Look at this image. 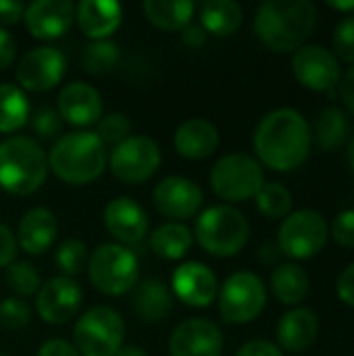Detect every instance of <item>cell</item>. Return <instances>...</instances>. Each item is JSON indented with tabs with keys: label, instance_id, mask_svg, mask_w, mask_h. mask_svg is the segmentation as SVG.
<instances>
[{
	"label": "cell",
	"instance_id": "1",
	"mask_svg": "<svg viewBox=\"0 0 354 356\" xmlns=\"http://www.w3.org/2000/svg\"><path fill=\"white\" fill-rule=\"evenodd\" d=\"M255 150L261 163L273 171L298 169L311 150L307 119L292 108L271 111L255 131Z\"/></svg>",
	"mask_w": 354,
	"mask_h": 356
},
{
	"label": "cell",
	"instance_id": "2",
	"mask_svg": "<svg viewBox=\"0 0 354 356\" xmlns=\"http://www.w3.org/2000/svg\"><path fill=\"white\" fill-rule=\"evenodd\" d=\"M317 23V8L309 0H267L255 15L259 40L275 50L290 52L305 46Z\"/></svg>",
	"mask_w": 354,
	"mask_h": 356
},
{
	"label": "cell",
	"instance_id": "3",
	"mask_svg": "<svg viewBox=\"0 0 354 356\" xmlns=\"http://www.w3.org/2000/svg\"><path fill=\"white\" fill-rule=\"evenodd\" d=\"M48 169L65 184H92L106 169V148L94 131L65 134L48 154Z\"/></svg>",
	"mask_w": 354,
	"mask_h": 356
},
{
	"label": "cell",
	"instance_id": "4",
	"mask_svg": "<svg viewBox=\"0 0 354 356\" xmlns=\"http://www.w3.org/2000/svg\"><path fill=\"white\" fill-rule=\"evenodd\" d=\"M48 175V156L31 138L15 136L0 144V188L15 196H29Z\"/></svg>",
	"mask_w": 354,
	"mask_h": 356
},
{
	"label": "cell",
	"instance_id": "5",
	"mask_svg": "<svg viewBox=\"0 0 354 356\" xmlns=\"http://www.w3.org/2000/svg\"><path fill=\"white\" fill-rule=\"evenodd\" d=\"M198 244L213 257H234L248 242V221L246 217L225 204L209 207L198 215L194 227Z\"/></svg>",
	"mask_w": 354,
	"mask_h": 356
},
{
	"label": "cell",
	"instance_id": "6",
	"mask_svg": "<svg viewBox=\"0 0 354 356\" xmlns=\"http://www.w3.org/2000/svg\"><path fill=\"white\" fill-rule=\"evenodd\" d=\"M88 275L98 292L121 296L138 284V259L121 244H100L88 259Z\"/></svg>",
	"mask_w": 354,
	"mask_h": 356
},
{
	"label": "cell",
	"instance_id": "7",
	"mask_svg": "<svg viewBox=\"0 0 354 356\" xmlns=\"http://www.w3.org/2000/svg\"><path fill=\"white\" fill-rule=\"evenodd\" d=\"M125 323L111 307H94L73 327L75 350L81 356H117L123 346Z\"/></svg>",
	"mask_w": 354,
	"mask_h": 356
},
{
	"label": "cell",
	"instance_id": "8",
	"mask_svg": "<svg viewBox=\"0 0 354 356\" xmlns=\"http://www.w3.org/2000/svg\"><path fill=\"white\" fill-rule=\"evenodd\" d=\"M263 184L265 175L261 165L246 154H227L219 159L211 171L213 192L230 202H244L255 198Z\"/></svg>",
	"mask_w": 354,
	"mask_h": 356
},
{
	"label": "cell",
	"instance_id": "9",
	"mask_svg": "<svg viewBox=\"0 0 354 356\" xmlns=\"http://www.w3.org/2000/svg\"><path fill=\"white\" fill-rule=\"evenodd\" d=\"M219 294V311L227 323H250L255 321L267 302V290L259 275L250 271H238L230 275Z\"/></svg>",
	"mask_w": 354,
	"mask_h": 356
},
{
	"label": "cell",
	"instance_id": "10",
	"mask_svg": "<svg viewBox=\"0 0 354 356\" xmlns=\"http://www.w3.org/2000/svg\"><path fill=\"white\" fill-rule=\"evenodd\" d=\"M280 250L290 259H311L328 242V223L317 211H296L280 227Z\"/></svg>",
	"mask_w": 354,
	"mask_h": 356
},
{
	"label": "cell",
	"instance_id": "11",
	"mask_svg": "<svg viewBox=\"0 0 354 356\" xmlns=\"http://www.w3.org/2000/svg\"><path fill=\"white\" fill-rule=\"evenodd\" d=\"M108 165L113 175L123 184H142L156 173L161 165V148L146 136H129L113 148Z\"/></svg>",
	"mask_w": 354,
	"mask_h": 356
},
{
	"label": "cell",
	"instance_id": "12",
	"mask_svg": "<svg viewBox=\"0 0 354 356\" xmlns=\"http://www.w3.org/2000/svg\"><path fill=\"white\" fill-rule=\"evenodd\" d=\"M65 56L52 46H40L25 52L17 65V81L27 92H48L65 77Z\"/></svg>",
	"mask_w": 354,
	"mask_h": 356
},
{
	"label": "cell",
	"instance_id": "13",
	"mask_svg": "<svg viewBox=\"0 0 354 356\" xmlns=\"http://www.w3.org/2000/svg\"><path fill=\"white\" fill-rule=\"evenodd\" d=\"M294 77L309 90L328 92L340 83V63L323 46L307 44L292 58Z\"/></svg>",
	"mask_w": 354,
	"mask_h": 356
},
{
	"label": "cell",
	"instance_id": "14",
	"mask_svg": "<svg viewBox=\"0 0 354 356\" xmlns=\"http://www.w3.org/2000/svg\"><path fill=\"white\" fill-rule=\"evenodd\" d=\"M81 307V288L71 277H52L35 294V311L42 321L63 325L77 315Z\"/></svg>",
	"mask_w": 354,
	"mask_h": 356
},
{
	"label": "cell",
	"instance_id": "15",
	"mask_svg": "<svg viewBox=\"0 0 354 356\" xmlns=\"http://www.w3.org/2000/svg\"><path fill=\"white\" fill-rule=\"evenodd\" d=\"M223 336L209 319H188L175 327L169 340L171 356H221Z\"/></svg>",
	"mask_w": 354,
	"mask_h": 356
},
{
	"label": "cell",
	"instance_id": "16",
	"mask_svg": "<svg viewBox=\"0 0 354 356\" xmlns=\"http://www.w3.org/2000/svg\"><path fill=\"white\" fill-rule=\"evenodd\" d=\"M75 19V6L69 0H35L25 6V27L38 40H56L65 35Z\"/></svg>",
	"mask_w": 354,
	"mask_h": 356
},
{
	"label": "cell",
	"instance_id": "17",
	"mask_svg": "<svg viewBox=\"0 0 354 356\" xmlns=\"http://www.w3.org/2000/svg\"><path fill=\"white\" fill-rule=\"evenodd\" d=\"M154 204L156 209L169 217V219H190L194 215H198L202 202H204V194L198 188V184H194L192 179L186 177H167L163 179L156 188H154Z\"/></svg>",
	"mask_w": 354,
	"mask_h": 356
},
{
	"label": "cell",
	"instance_id": "18",
	"mask_svg": "<svg viewBox=\"0 0 354 356\" xmlns=\"http://www.w3.org/2000/svg\"><path fill=\"white\" fill-rule=\"evenodd\" d=\"M104 225L121 246L138 244L148 234L146 211L127 196L113 198L104 209Z\"/></svg>",
	"mask_w": 354,
	"mask_h": 356
},
{
	"label": "cell",
	"instance_id": "19",
	"mask_svg": "<svg viewBox=\"0 0 354 356\" xmlns=\"http://www.w3.org/2000/svg\"><path fill=\"white\" fill-rule=\"evenodd\" d=\"M171 286H173V294L184 305L196 307V309L209 307L217 298V292H219L215 273L207 265L196 263V261L179 265L173 273Z\"/></svg>",
	"mask_w": 354,
	"mask_h": 356
},
{
	"label": "cell",
	"instance_id": "20",
	"mask_svg": "<svg viewBox=\"0 0 354 356\" xmlns=\"http://www.w3.org/2000/svg\"><path fill=\"white\" fill-rule=\"evenodd\" d=\"M56 111L67 123L75 127H90L102 117V98L92 86L73 81L61 90Z\"/></svg>",
	"mask_w": 354,
	"mask_h": 356
},
{
	"label": "cell",
	"instance_id": "21",
	"mask_svg": "<svg viewBox=\"0 0 354 356\" xmlns=\"http://www.w3.org/2000/svg\"><path fill=\"white\" fill-rule=\"evenodd\" d=\"M123 8L113 0H81L75 6V19L83 35L92 42L108 40L121 25Z\"/></svg>",
	"mask_w": 354,
	"mask_h": 356
},
{
	"label": "cell",
	"instance_id": "22",
	"mask_svg": "<svg viewBox=\"0 0 354 356\" xmlns=\"http://www.w3.org/2000/svg\"><path fill=\"white\" fill-rule=\"evenodd\" d=\"M56 217L48 209L35 207L21 217L17 229V244L27 254H44L56 240Z\"/></svg>",
	"mask_w": 354,
	"mask_h": 356
},
{
	"label": "cell",
	"instance_id": "23",
	"mask_svg": "<svg viewBox=\"0 0 354 356\" xmlns=\"http://www.w3.org/2000/svg\"><path fill=\"white\" fill-rule=\"evenodd\" d=\"M319 334V321L317 315L311 309H294L288 311L275 330L277 342L282 348L290 353H305L307 348L313 346Z\"/></svg>",
	"mask_w": 354,
	"mask_h": 356
},
{
	"label": "cell",
	"instance_id": "24",
	"mask_svg": "<svg viewBox=\"0 0 354 356\" xmlns=\"http://www.w3.org/2000/svg\"><path fill=\"white\" fill-rule=\"evenodd\" d=\"M177 154L198 161L211 156L219 146V131L207 119H190L179 125L173 138Z\"/></svg>",
	"mask_w": 354,
	"mask_h": 356
},
{
	"label": "cell",
	"instance_id": "25",
	"mask_svg": "<svg viewBox=\"0 0 354 356\" xmlns=\"http://www.w3.org/2000/svg\"><path fill=\"white\" fill-rule=\"evenodd\" d=\"M134 311L142 321H163L173 309V296L161 280H146L134 288Z\"/></svg>",
	"mask_w": 354,
	"mask_h": 356
},
{
	"label": "cell",
	"instance_id": "26",
	"mask_svg": "<svg viewBox=\"0 0 354 356\" xmlns=\"http://www.w3.org/2000/svg\"><path fill=\"white\" fill-rule=\"evenodd\" d=\"M146 19L167 31H184L194 15L192 0H146L142 4Z\"/></svg>",
	"mask_w": 354,
	"mask_h": 356
},
{
	"label": "cell",
	"instance_id": "27",
	"mask_svg": "<svg viewBox=\"0 0 354 356\" xmlns=\"http://www.w3.org/2000/svg\"><path fill=\"white\" fill-rule=\"evenodd\" d=\"M200 19L207 33L225 38L242 25V6L234 0H207L200 8Z\"/></svg>",
	"mask_w": 354,
	"mask_h": 356
},
{
	"label": "cell",
	"instance_id": "28",
	"mask_svg": "<svg viewBox=\"0 0 354 356\" xmlns=\"http://www.w3.org/2000/svg\"><path fill=\"white\" fill-rule=\"evenodd\" d=\"M192 232L182 223H165L150 236V248L165 261H179L192 248Z\"/></svg>",
	"mask_w": 354,
	"mask_h": 356
},
{
	"label": "cell",
	"instance_id": "29",
	"mask_svg": "<svg viewBox=\"0 0 354 356\" xmlns=\"http://www.w3.org/2000/svg\"><path fill=\"white\" fill-rule=\"evenodd\" d=\"M271 290L284 305H298L309 294V275L294 263L280 265L271 275Z\"/></svg>",
	"mask_w": 354,
	"mask_h": 356
},
{
	"label": "cell",
	"instance_id": "30",
	"mask_svg": "<svg viewBox=\"0 0 354 356\" xmlns=\"http://www.w3.org/2000/svg\"><path fill=\"white\" fill-rule=\"evenodd\" d=\"M31 108L25 92L13 83H0V131H19L29 121Z\"/></svg>",
	"mask_w": 354,
	"mask_h": 356
},
{
	"label": "cell",
	"instance_id": "31",
	"mask_svg": "<svg viewBox=\"0 0 354 356\" xmlns=\"http://www.w3.org/2000/svg\"><path fill=\"white\" fill-rule=\"evenodd\" d=\"M315 138L323 150H336L348 138V119L344 111L328 106L319 113L315 123Z\"/></svg>",
	"mask_w": 354,
	"mask_h": 356
},
{
	"label": "cell",
	"instance_id": "32",
	"mask_svg": "<svg viewBox=\"0 0 354 356\" xmlns=\"http://www.w3.org/2000/svg\"><path fill=\"white\" fill-rule=\"evenodd\" d=\"M121 52L113 40H96L83 50V69L92 75H102L115 69Z\"/></svg>",
	"mask_w": 354,
	"mask_h": 356
},
{
	"label": "cell",
	"instance_id": "33",
	"mask_svg": "<svg viewBox=\"0 0 354 356\" xmlns=\"http://www.w3.org/2000/svg\"><path fill=\"white\" fill-rule=\"evenodd\" d=\"M255 200H257L259 211L267 219L288 217L290 209H292V194L282 184H263V188L257 192Z\"/></svg>",
	"mask_w": 354,
	"mask_h": 356
},
{
	"label": "cell",
	"instance_id": "34",
	"mask_svg": "<svg viewBox=\"0 0 354 356\" xmlns=\"http://www.w3.org/2000/svg\"><path fill=\"white\" fill-rule=\"evenodd\" d=\"M6 286L17 294V298H25V296H33L38 294L42 282H40V273L35 271V267L27 261H19V263H10L6 267Z\"/></svg>",
	"mask_w": 354,
	"mask_h": 356
},
{
	"label": "cell",
	"instance_id": "35",
	"mask_svg": "<svg viewBox=\"0 0 354 356\" xmlns=\"http://www.w3.org/2000/svg\"><path fill=\"white\" fill-rule=\"evenodd\" d=\"M88 259H90L88 248L79 240H65L54 254V263L63 273V277H73L81 273L88 267Z\"/></svg>",
	"mask_w": 354,
	"mask_h": 356
},
{
	"label": "cell",
	"instance_id": "36",
	"mask_svg": "<svg viewBox=\"0 0 354 356\" xmlns=\"http://www.w3.org/2000/svg\"><path fill=\"white\" fill-rule=\"evenodd\" d=\"M96 125L98 127H96L94 134L104 144V148L106 146L115 148L117 144L127 140L129 138V129H131V123H129V119L123 113H111V115L102 117Z\"/></svg>",
	"mask_w": 354,
	"mask_h": 356
},
{
	"label": "cell",
	"instance_id": "37",
	"mask_svg": "<svg viewBox=\"0 0 354 356\" xmlns=\"http://www.w3.org/2000/svg\"><path fill=\"white\" fill-rule=\"evenodd\" d=\"M31 321V309L25 300L10 296L0 302V327L6 332H19Z\"/></svg>",
	"mask_w": 354,
	"mask_h": 356
},
{
	"label": "cell",
	"instance_id": "38",
	"mask_svg": "<svg viewBox=\"0 0 354 356\" xmlns=\"http://www.w3.org/2000/svg\"><path fill=\"white\" fill-rule=\"evenodd\" d=\"M29 123L31 129L40 136V138H56L63 129V119L58 115L56 108L50 106H40L29 115Z\"/></svg>",
	"mask_w": 354,
	"mask_h": 356
},
{
	"label": "cell",
	"instance_id": "39",
	"mask_svg": "<svg viewBox=\"0 0 354 356\" xmlns=\"http://www.w3.org/2000/svg\"><path fill=\"white\" fill-rule=\"evenodd\" d=\"M334 50L344 63H354V15H346L334 31Z\"/></svg>",
	"mask_w": 354,
	"mask_h": 356
},
{
	"label": "cell",
	"instance_id": "40",
	"mask_svg": "<svg viewBox=\"0 0 354 356\" xmlns=\"http://www.w3.org/2000/svg\"><path fill=\"white\" fill-rule=\"evenodd\" d=\"M332 236L334 240L344 246V248H354V209L342 211L334 223H332Z\"/></svg>",
	"mask_w": 354,
	"mask_h": 356
},
{
	"label": "cell",
	"instance_id": "41",
	"mask_svg": "<svg viewBox=\"0 0 354 356\" xmlns=\"http://www.w3.org/2000/svg\"><path fill=\"white\" fill-rule=\"evenodd\" d=\"M17 238L15 234L0 223V267H8L10 263H15L17 257Z\"/></svg>",
	"mask_w": 354,
	"mask_h": 356
},
{
	"label": "cell",
	"instance_id": "42",
	"mask_svg": "<svg viewBox=\"0 0 354 356\" xmlns=\"http://www.w3.org/2000/svg\"><path fill=\"white\" fill-rule=\"evenodd\" d=\"M236 356H284V353L271 344V342H265V340H252V342H246Z\"/></svg>",
	"mask_w": 354,
	"mask_h": 356
},
{
	"label": "cell",
	"instance_id": "43",
	"mask_svg": "<svg viewBox=\"0 0 354 356\" xmlns=\"http://www.w3.org/2000/svg\"><path fill=\"white\" fill-rule=\"evenodd\" d=\"M336 290H338V296L344 305L354 307V263L340 273Z\"/></svg>",
	"mask_w": 354,
	"mask_h": 356
},
{
	"label": "cell",
	"instance_id": "44",
	"mask_svg": "<svg viewBox=\"0 0 354 356\" xmlns=\"http://www.w3.org/2000/svg\"><path fill=\"white\" fill-rule=\"evenodd\" d=\"M25 6L21 0H0V23L15 25L23 19Z\"/></svg>",
	"mask_w": 354,
	"mask_h": 356
},
{
	"label": "cell",
	"instance_id": "45",
	"mask_svg": "<svg viewBox=\"0 0 354 356\" xmlns=\"http://www.w3.org/2000/svg\"><path fill=\"white\" fill-rule=\"evenodd\" d=\"M17 56V44L15 38L0 25V71L10 67Z\"/></svg>",
	"mask_w": 354,
	"mask_h": 356
},
{
	"label": "cell",
	"instance_id": "46",
	"mask_svg": "<svg viewBox=\"0 0 354 356\" xmlns=\"http://www.w3.org/2000/svg\"><path fill=\"white\" fill-rule=\"evenodd\" d=\"M38 356H79V353L65 340H48L40 346Z\"/></svg>",
	"mask_w": 354,
	"mask_h": 356
},
{
	"label": "cell",
	"instance_id": "47",
	"mask_svg": "<svg viewBox=\"0 0 354 356\" xmlns=\"http://www.w3.org/2000/svg\"><path fill=\"white\" fill-rule=\"evenodd\" d=\"M182 42L186 46H192V48H198L207 42V31L202 29V25H188L184 31H182Z\"/></svg>",
	"mask_w": 354,
	"mask_h": 356
},
{
	"label": "cell",
	"instance_id": "48",
	"mask_svg": "<svg viewBox=\"0 0 354 356\" xmlns=\"http://www.w3.org/2000/svg\"><path fill=\"white\" fill-rule=\"evenodd\" d=\"M338 86H340V96H342L344 104L354 113V67L346 71L344 79Z\"/></svg>",
	"mask_w": 354,
	"mask_h": 356
},
{
	"label": "cell",
	"instance_id": "49",
	"mask_svg": "<svg viewBox=\"0 0 354 356\" xmlns=\"http://www.w3.org/2000/svg\"><path fill=\"white\" fill-rule=\"evenodd\" d=\"M117 356H148L140 346H121Z\"/></svg>",
	"mask_w": 354,
	"mask_h": 356
},
{
	"label": "cell",
	"instance_id": "50",
	"mask_svg": "<svg viewBox=\"0 0 354 356\" xmlns=\"http://www.w3.org/2000/svg\"><path fill=\"white\" fill-rule=\"evenodd\" d=\"M330 6L336 8V10H344V13L354 10V2H330Z\"/></svg>",
	"mask_w": 354,
	"mask_h": 356
},
{
	"label": "cell",
	"instance_id": "51",
	"mask_svg": "<svg viewBox=\"0 0 354 356\" xmlns=\"http://www.w3.org/2000/svg\"><path fill=\"white\" fill-rule=\"evenodd\" d=\"M348 159H351V167L354 169V138L353 142H351V146H348Z\"/></svg>",
	"mask_w": 354,
	"mask_h": 356
},
{
	"label": "cell",
	"instance_id": "52",
	"mask_svg": "<svg viewBox=\"0 0 354 356\" xmlns=\"http://www.w3.org/2000/svg\"><path fill=\"white\" fill-rule=\"evenodd\" d=\"M0 356H6V355H0Z\"/></svg>",
	"mask_w": 354,
	"mask_h": 356
}]
</instances>
